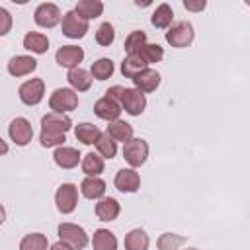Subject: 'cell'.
I'll list each match as a JSON object with an SVG mask.
<instances>
[{"label": "cell", "mask_w": 250, "mask_h": 250, "mask_svg": "<svg viewBox=\"0 0 250 250\" xmlns=\"http://www.w3.org/2000/svg\"><path fill=\"white\" fill-rule=\"evenodd\" d=\"M72 127V121L64 113H47L41 119V135L39 141L43 146H57L66 141V131Z\"/></svg>", "instance_id": "1"}, {"label": "cell", "mask_w": 250, "mask_h": 250, "mask_svg": "<svg viewBox=\"0 0 250 250\" xmlns=\"http://www.w3.org/2000/svg\"><path fill=\"white\" fill-rule=\"evenodd\" d=\"M59 238L72 250H82L88 244V234L82 227L74 223H61L59 225Z\"/></svg>", "instance_id": "2"}, {"label": "cell", "mask_w": 250, "mask_h": 250, "mask_svg": "<svg viewBox=\"0 0 250 250\" xmlns=\"http://www.w3.org/2000/svg\"><path fill=\"white\" fill-rule=\"evenodd\" d=\"M119 105L129 113V115H141L145 105H146V98L141 90L137 88H121V96H119Z\"/></svg>", "instance_id": "3"}, {"label": "cell", "mask_w": 250, "mask_h": 250, "mask_svg": "<svg viewBox=\"0 0 250 250\" xmlns=\"http://www.w3.org/2000/svg\"><path fill=\"white\" fill-rule=\"evenodd\" d=\"M166 41L176 49L188 47L193 41V25L189 21H176L166 31Z\"/></svg>", "instance_id": "4"}, {"label": "cell", "mask_w": 250, "mask_h": 250, "mask_svg": "<svg viewBox=\"0 0 250 250\" xmlns=\"http://www.w3.org/2000/svg\"><path fill=\"white\" fill-rule=\"evenodd\" d=\"M49 105L55 113H64V111H72L78 105V96L74 90L68 88H57L51 98H49Z\"/></svg>", "instance_id": "5"}, {"label": "cell", "mask_w": 250, "mask_h": 250, "mask_svg": "<svg viewBox=\"0 0 250 250\" xmlns=\"http://www.w3.org/2000/svg\"><path fill=\"white\" fill-rule=\"evenodd\" d=\"M123 156L131 164V168H139L145 164L148 156V145L143 139H129L123 146Z\"/></svg>", "instance_id": "6"}, {"label": "cell", "mask_w": 250, "mask_h": 250, "mask_svg": "<svg viewBox=\"0 0 250 250\" xmlns=\"http://www.w3.org/2000/svg\"><path fill=\"white\" fill-rule=\"evenodd\" d=\"M57 209L61 213H72L78 203V189L74 184H62L55 193Z\"/></svg>", "instance_id": "7"}, {"label": "cell", "mask_w": 250, "mask_h": 250, "mask_svg": "<svg viewBox=\"0 0 250 250\" xmlns=\"http://www.w3.org/2000/svg\"><path fill=\"white\" fill-rule=\"evenodd\" d=\"M43 94H45V84L41 78H31L20 86V100L25 105H37L43 100Z\"/></svg>", "instance_id": "8"}, {"label": "cell", "mask_w": 250, "mask_h": 250, "mask_svg": "<svg viewBox=\"0 0 250 250\" xmlns=\"http://www.w3.org/2000/svg\"><path fill=\"white\" fill-rule=\"evenodd\" d=\"M88 31V21H84L82 18H78V14L74 10L66 12L62 16V33L70 39H80L84 37Z\"/></svg>", "instance_id": "9"}, {"label": "cell", "mask_w": 250, "mask_h": 250, "mask_svg": "<svg viewBox=\"0 0 250 250\" xmlns=\"http://www.w3.org/2000/svg\"><path fill=\"white\" fill-rule=\"evenodd\" d=\"M8 133H10V139L18 145V146H25L31 137H33V129H31V123L25 119V117H16L10 127H8Z\"/></svg>", "instance_id": "10"}, {"label": "cell", "mask_w": 250, "mask_h": 250, "mask_svg": "<svg viewBox=\"0 0 250 250\" xmlns=\"http://www.w3.org/2000/svg\"><path fill=\"white\" fill-rule=\"evenodd\" d=\"M33 18H35V23L41 25V27H55L59 23V20H61V10H59L57 4L45 2V4L37 6Z\"/></svg>", "instance_id": "11"}, {"label": "cell", "mask_w": 250, "mask_h": 250, "mask_svg": "<svg viewBox=\"0 0 250 250\" xmlns=\"http://www.w3.org/2000/svg\"><path fill=\"white\" fill-rule=\"evenodd\" d=\"M141 186V178L135 172V168H123L115 174V188L123 193H133Z\"/></svg>", "instance_id": "12"}, {"label": "cell", "mask_w": 250, "mask_h": 250, "mask_svg": "<svg viewBox=\"0 0 250 250\" xmlns=\"http://www.w3.org/2000/svg\"><path fill=\"white\" fill-rule=\"evenodd\" d=\"M55 59H57V62H59L61 66L76 68V64L84 59V51H82L80 47H76V45H62V47L57 51Z\"/></svg>", "instance_id": "13"}, {"label": "cell", "mask_w": 250, "mask_h": 250, "mask_svg": "<svg viewBox=\"0 0 250 250\" xmlns=\"http://www.w3.org/2000/svg\"><path fill=\"white\" fill-rule=\"evenodd\" d=\"M94 113H96L100 119H105V121L111 123V121H117V119H119V115H121V105H119L117 102L109 100L107 96H104L102 100L96 102Z\"/></svg>", "instance_id": "14"}, {"label": "cell", "mask_w": 250, "mask_h": 250, "mask_svg": "<svg viewBox=\"0 0 250 250\" xmlns=\"http://www.w3.org/2000/svg\"><path fill=\"white\" fill-rule=\"evenodd\" d=\"M35 68H37V61L33 57H27V55L12 57L8 62V72L12 76H25V74L33 72Z\"/></svg>", "instance_id": "15"}, {"label": "cell", "mask_w": 250, "mask_h": 250, "mask_svg": "<svg viewBox=\"0 0 250 250\" xmlns=\"http://www.w3.org/2000/svg\"><path fill=\"white\" fill-rule=\"evenodd\" d=\"M133 82H135V86H137V90H141L143 94L145 92H154L156 88H158V84H160V74L156 72V70H152V68H145V70H141L135 78H131Z\"/></svg>", "instance_id": "16"}, {"label": "cell", "mask_w": 250, "mask_h": 250, "mask_svg": "<svg viewBox=\"0 0 250 250\" xmlns=\"http://www.w3.org/2000/svg\"><path fill=\"white\" fill-rule=\"evenodd\" d=\"M80 191H82V195L88 197V199H100V197L105 193V182L100 180L98 176H88V178L82 180Z\"/></svg>", "instance_id": "17"}, {"label": "cell", "mask_w": 250, "mask_h": 250, "mask_svg": "<svg viewBox=\"0 0 250 250\" xmlns=\"http://www.w3.org/2000/svg\"><path fill=\"white\" fill-rule=\"evenodd\" d=\"M119 211H121V207H119L117 199H113V197H104L96 203V215L100 221H113V219H117Z\"/></svg>", "instance_id": "18"}, {"label": "cell", "mask_w": 250, "mask_h": 250, "mask_svg": "<svg viewBox=\"0 0 250 250\" xmlns=\"http://www.w3.org/2000/svg\"><path fill=\"white\" fill-rule=\"evenodd\" d=\"M53 158H55L57 166L68 170V168H74V166L78 164V160H80V152H78L76 148H72V146H59V148L55 150Z\"/></svg>", "instance_id": "19"}, {"label": "cell", "mask_w": 250, "mask_h": 250, "mask_svg": "<svg viewBox=\"0 0 250 250\" xmlns=\"http://www.w3.org/2000/svg\"><path fill=\"white\" fill-rule=\"evenodd\" d=\"M74 12L78 14V18H82L84 21L88 20H94L98 16H102L104 12V4L100 0H80L74 8Z\"/></svg>", "instance_id": "20"}, {"label": "cell", "mask_w": 250, "mask_h": 250, "mask_svg": "<svg viewBox=\"0 0 250 250\" xmlns=\"http://www.w3.org/2000/svg\"><path fill=\"white\" fill-rule=\"evenodd\" d=\"M94 250H117V238L107 229H98L92 238Z\"/></svg>", "instance_id": "21"}, {"label": "cell", "mask_w": 250, "mask_h": 250, "mask_svg": "<svg viewBox=\"0 0 250 250\" xmlns=\"http://www.w3.org/2000/svg\"><path fill=\"white\" fill-rule=\"evenodd\" d=\"M66 80H68L70 86H72L74 90H78V92H86V90L90 88V84H92V76H90V72H86V70L80 68V66L70 68L68 74H66Z\"/></svg>", "instance_id": "22"}, {"label": "cell", "mask_w": 250, "mask_h": 250, "mask_svg": "<svg viewBox=\"0 0 250 250\" xmlns=\"http://www.w3.org/2000/svg\"><path fill=\"white\" fill-rule=\"evenodd\" d=\"M23 47H25L27 51H33V53L41 55V53H47V49H49V39H47L43 33L29 31V33H25V37H23Z\"/></svg>", "instance_id": "23"}, {"label": "cell", "mask_w": 250, "mask_h": 250, "mask_svg": "<svg viewBox=\"0 0 250 250\" xmlns=\"http://www.w3.org/2000/svg\"><path fill=\"white\" fill-rule=\"evenodd\" d=\"M107 135L117 143V141H121V143H127L129 139H133V127L129 125V123H125V121H111L109 125H107Z\"/></svg>", "instance_id": "24"}, {"label": "cell", "mask_w": 250, "mask_h": 250, "mask_svg": "<svg viewBox=\"0 0 250 250\" xmlns=\"http://www.w3.org/2000/svg\"><path fill=\"white\" fill-rule=\"evenodd\" d=\"M74 135L84 145H96V141L100 139L102 131L96 125H92V123H78L76 129H74Z\"/></svg>", "instance_id": "25"}, {"label": "cell", "mask_w": 250, "mask_h": 250, "mask_svg": "<svg viewBox=\"0 0 250 250\" xmlns=\"http://www.w3.org/2000/svg\"><path fill=\"white\" fill-rule=\"evenodd\" d=\"M125 250H148V234L143 229H133L125 236Z\"/></svg>", "instance_id": "26"}, {"label": "cell", "mask_w": 250, "mask_h": 250, "mask_svg": "<svg viewBox=\"0 0 250 250\" xmlns=\"http://www.w3.org/2000/svg\"><path fill=\"white\" fill-rule=\"evenodd\" d=\"M146 68V62L139 57V55H127L125 59H123V62H121V72H123V76H127V78H135L141 70H145Z\"/></svg>", "instance_id": "27"}, {"label": "cell", "mask_w": 250, "mask_h": 250, "mask_svg": "<svg viewBox=\"0 0 250 250\" xmlns=\"http://www.w3.org/2000/svg\"><path fill=\"white\" fill-rule=\"evenodd\" d=\"M172 20H174V12H172V8L168 4L156 6V10L152 12V18H150L154 27H168L172 23Z\"/></svg>", "instance_id": "28"}, {"label": "cell", "mask_w": 250, "mask_h": 250, "mask_svg": "<svg viewBox=\"0 0 250 250\" xmlns=\"http://www.w3.org/2000/svg\"><path fill=\"white\" fill-rule=\"evenodd\" d=\"M135 55H139L146 64H150V62H158L164 57V51L158 43H145Z\"/></svg>", "instance_id": "29"}, {"label": "cell", "mask_w": 250, "mask_h": 250, "mask_svg": "<svg viewBox=\"0 0 250 250\" xmlns=\"http://www.w3.org/2000/svg\"><path fill=\"white\" fill-rule=\"evenodd\" d=\"M47 236L41 232L25 234L20 242V250H47Z\"/></svg>", "instance_id": "30"}, {"label": "cell", "mask_w": 250, "mask_h": 250, "mask_svg": "<svg viewBox=\"0 0 250 250\" xmlns=\"http://www.w3.org/2000/svg\"><path fill=\"white\" fill-rule=\"evenodd\" d=\"M82 172L88 174V176H98L104 172V158L94 154V152H88L82 160Z\"/></svg>", "instance_id": "31"}, {"label": "cell", "mask_w": 250, "mask_h": 250, "mask_svg": "<svg viewBox=\"0 0 250 250\" xmlns=\"http://www.w3.org/2000/svg\"><path fill=\"white\" fill-rule=\"evenodd\" d=\"M96 148H98V152H100L104 158H113L115 152H117V143H115L107 133H102L100 139L96 141Z\"/></svg>", "instance_id": "32"}, {"label": "cell", "mask_w": 250, "mask_h": 250, "mask_svg": "<svg viewBox=\"0 0 250 250\" xmlns=\"http://www.w3.org/2000/svg\"><path fill=\"white\" fill-rule=\"evenodd\" d=\"M145 43H146V33H145V31H141V29L131 31V33L127 35V39H125V51H127L129 55H135Z\"/></svg>", "instance_id": "33"}, {"label": "cell", "mask_w": 250, "mask_h": 250, "mask_svg": "<svg viewBox=\"0 0 250 250\" xmlns=\"http://www.w3.org/2000/svg\"><path fill=\"white\" fill-rule=\"evenodd\" d=\"M113 74V62L111 59H98L94 64H92V76L98 78V80H105Z\"/></svg>", "instance_id": "34"}, {"label": "cell", "mask_w": 250, "mask_h": 250, "mask_svg": "<svg viewBox=\"0 0 250 250\" xmlns=\"http://www.w3.org/2000/svg\"><path fill=\"white\" fill-rule=\"evenodd\" d=\"M186 240H188L186 236H180L174 232H164L158 238V250H178Z\"/></svg>", "instance_id": "35"}, {"label": "cell", "mask_w": 250, "mask_h": 250, "mask_svg": "<svg viewBox=\"0 0 250 250\" xmlns=\"http://www.w3.org/2000/svg\"><path fill=\"white\" fill-rule=\"evenodd\" d=\"M113 39H115L113 25H111L109 21H104V23L98 27V31H96V41H98L100 45L107 47V45H111V43H113Z\"/></svg>", "instance_id": "36"}, {"label": "cell", "mask_w": 250, "mask_h": 250, "mask_svg": "<svg viewBox=\"0 0 250 250\" xmlns=\"http://www.w3.org/2000/svg\"><path fill=\"white\" fill-rule=\"evenodd\" d=\"M12 29V16L6 8H0V35H6Z\"/></svg>", "instance_id": "37"}, {"label": "cell", "mask_w": 250, "mask_h": 250, "mask_svg": "<svg viewBox=\"0 0 250 250\" xmlns=\"http://www.w3.org/2000/svg\"><path fill=\"white\" fill-rule=\"evenodd\" d=\"M205 6H207L205 0H197V2H193V0H184V8H186V10H191V12H201Z\"/></svg>", "instance_id": "38"}, {"label": "cell", "mask_w": 250, "mask_h": 250, "mask_svg": "<svg viewBox=\"0 0 250 250\" xmlns=\"http://www.w3.org/2000/svg\"><path fill=\"white\" fill-rule=\"evenodd\" d=\"M51 250H72V248H70V246H66L64 242H61V240H59L57 244H53V246H51Z\"/></svg>", "instance_id": "39"}, {"label": "cell", "mask_w": 250, "mask_h": 250, "mask_svg": "<svg viewBox=\"0 0 250 250\" xmlns=\"http://www.w3.org/2000/svg\"><path fill=\"white\" fill-rule=\"evenodd\" d=\"M8 152V145H6V141H2V137H0V154H6Z\"/></svg>", "instance_id": "40"}, {"label": "cell", "mask_w": 250, "mask_h": 250, "mask_svg": "<svg viewBox=\"0 0 250 250\" xmlns=\"http://www.w3.org/2000/svg\"><path fill=\"white\" fill-rule=\"evenodd\" d=\"M4 219H6V211H4V207L0 205V225L4 223Z\"/></svg>", "instance_id": "41"}, {"label": "cell", "mask_w": 250, "mask_h": 250, "mask_svg": "<svg viewBox=\"0 0 250 250\" xmlns=\"http://www.w3.org/2000/svg\"><path fill=\"white\" fill-rule=\"evenodd\" d=\"M186 250H199V248H186Z\"/></svg>", "instance_id": "42"}]
</instances>
